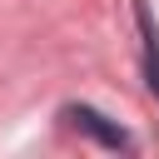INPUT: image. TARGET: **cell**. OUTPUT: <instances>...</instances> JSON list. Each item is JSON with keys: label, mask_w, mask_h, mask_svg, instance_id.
Listing matches in <instances>:
<instances>
[{"label": "cell", "mask_w": 159, "mask_h": 159, "mask_svg": "<svg viewBox=\"0 0 159 159\" xmlns=\"http://www.w3.org/2000/svg\"><path fill=\"white\" fill-rule=\"evenodd\" d=\"M65 119H70V129H80V134H89L94 144H104V149H129L134 139H129V129H119L109 114H99L94 104H65Z\"/></svg>", "instance_id": "cell-1"}, {"label": "cell", "mask_w": 159, "mask_h": 159, "mask_svg": "<svg viewBox=\"0 0 159 159\" xmlns=\"http://www.w3.org/2000/svg\"><path fill=\"white\" fill-rule=\"evenodd\" d=\"M134 25H139V55H144V80L159 99V30H154V15L144 0H134Z\"/></svg>", "instance_id": "cell-2"}]
</instances>
